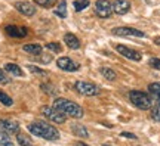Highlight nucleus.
<instances>
[{
  "label": "nucleus",
  "mask_w": 160,
  "mask_h": 146,
  "mask_svg": "<svg viewBox=\"0 0 160 146\" xmlns=\"http://www.w3.org/2000/svg\"><path fill=\"white\" fill-rule=\"evenodd\" d=\"M28 131L37 137H43L46 140H58L59 139V131L53 125L45 123V121H36L28 124Z\"/></svg>",
  "instance_id": "1"
},
{
  "label": "nucleus",
  "mask_w": 160,
  "mask_h": 146,
  "mask_svg": "<svg viewBox=\"0 0 160 146\" xmlns=\"http://www.w3.org/2000/svg\"><path fill=\"white\" fill-rule=\"evenodd\" d=\"M53 108L58 109L59 112H62L67 117H73V118H82L83 117V109L71 101L62 99V97H58L53 101Z\"/></svg>",
  "instance_id": "2"
},
{
  "label": "nucleus",
  "mask_w": 160,
  "mask_h": 146,
  "mask_svg": "<svg viewBox=\"0 0 160 146\" xmlns=\"http://www.w3.org/2000/svg\"><path fill=\"white\" fill-rule=\"evenodd\" d=\"M129 99L131 102L138 108V109H142V111H147L151 108V99L147 93L144 92H139V90H132L129 92Z\"/></svg>",
  "instance_id": "3"
},
{
  "label": "nucleus",
  "mask_w": 160,
  "mask_h": 146,
  "mask_svg": "<svg viewBox=\"0 0 160 146\" xmlns=\"http://www.w3.org/2000/svg\"><path fill=\"white\" fill-rule=\"evenodd\" d=\"M76 90L79 92L80 95L85 96H98L101 93V89L98 86L88 83V81H77L76 83Z\"/></svg>",
  "instance_id": "4"
},
{
  "label": "nucleus",
  "mask_w": 160,
  "mask_h": 146,
  "mask_svg": "<svg viewBox=\"0 0 160 146\" xmlns=\"http://www.w3.org/2000/svg\"><path fill=\"white\" fill-rule=\"evenodd\" d=\"M42 114L45 115L46 118H49L51 121L57 124H62L65 123V120H67V115H64L62 112H59L58 109H55L53 106H43L42 108Z\"/></svg>",
  "instance_id": "5"
},
{
  "label": "nucleus",
  "mask_w": 160,
  "mask_h": 146,
  "mask_svg": "<svg viewBox=\"0 0 160 146\" xmlns=\"http://www.w3.org/2000/svg\"><path fill=\"white\" fill-rule=\"evenodd\" d=\"M95 12L98 16L108 18L113 13V2L111 0H98L95 3Z\"/></svg>",
  "instance_id": "6"
},
{
  "label": "nucleus",
  "mask_w": 160,
  "mask_h": 146,
  "mask_svg": "<svg viewBox=\"0 0 160 146\" xmlns=\"http://www.w3.org/2000/svg\"><path fill=\"white\" fill-rule=\"evenodd\" d=\"M116 50L119 52L122 56L128 58V59H131V61H141V59H142L141 52L133 50L131 47H126L125 45H116Z\"/></svg>",
  "instance_id": "7"
},
{
  "label": "nucleus",
  "mask_w": 160,
  "mask_h": 146,
  "mask_svg": "<svg viewBox=\"0 0 160 146\" xmlns=\"http://www.w3.org/2000/svg\"><path fill=\"white\" fill-rule=\"evenodd\" d=\"M113 34L114 35H122V37H126V35H132V37H145V34L142 31H139L137 28H132V27H117V28L113 30Z\"/></svg>",
  "instance_id": "8"
},
{
  "label": "nucleus",
  "mask_w": 160,
  "mask_h": 146,
  "mask_svg": "<svg viewBox=\"0 0 160 146\" xmlns=\"http://www.w3.org/2000/svg\"><path fill=\"white\" fill-rule=\"evenodd\" d=\"M0 131L6 134H15L19 131V124L12 120H0Z\"/></svg>",
  "instance_id": "9"
},
{
  "label": "nucleus",
  "mask_w": 160,
  "mask_h": 146,
  "mask_svg": "<svg viewBox=\"0 0 160 146\" xmlns=\"http://www.w3.org/2000/svg\"><path fill=\"white\" fill-rule=\"evenodd\" d=\"M57 65L59 69L68 71V73H73V71H77V69H79V65H77L73 59H70V58H67V56L59 58L57 61Z\"/></svg>",
  "instance_id": "10"
},
{
  "label": "nucleus",
  "mask_w": 160,
  "mask_h": 146,
  "mask_svg": "<svg viewBox=\"0 0 160 146\" xmlns=\"http://www.w3.org/2000/svg\"><path fill=\"white\" fill-rule=\"evenodd\" d=\"M5 31L8 35L15 37V39H22V37H25L28 34L27 27H18V25H6Z\"/></svg>",
  "instance_id": "11"
},
{
  "label": "nucleus",
  "mask_w": 160,
  "mask_h": 146,
  "mask_svg": "<svg viewBox=\"0 0 160 146\" xmlns=\"http://www.w3.org/2000/svg\"><path fill=\"white\" fill-rule=\"evenodd\" d=\"M15 9L18 12H21L25 16H33L36 15V6L30 2H17L15 3Z\"/></svg>",
  "instance_id": "12"
},
{
  "label": "nucleus",
  "mask_w": 160,
  "mask_h": 146,
  "mask_svg": "<svg viewBox=\"0 0 160 146\" xmlns=\"http://www.w3.org/2000/svg\"><path fill=\"white\" fill-rule=\"evenodd\" d=\"M131 9V2L129 0H114L113 2V12L117 15H125Z\"/></svg>",
  "instance_id": "13"
},
{
  "label": "nucleus",
  "mask_w": 160,
  "mask_h": 146,
  "mask_svg": "<svg viewBox=\"0 0 160 146\" xmlns=\"http://www.w3.org/2000/svg\"><path fill=\"white\" fill-rule=\"evenodd\" d=\"M64 41H65V45L68 46L70 49H79L80 47V40L71 33H67L64 35Z\"/></svg>",
  "instance_id": "14"
},
{
  "label": "nucleus",
  "mask_w": 160,
  "mask_h": 146,
  "mask_svg": "<svg viewBox=\"0 0 160 146\" xmlns=\"http://www.w3.org/2000/svg\"><path fill=\"white\" fill-rule=\"evenodd\" d=\"M148 93L160 105V83H151V84L148 86Z\"/></svg>",
  "instance_id": "15"
},
{
  "label": "nucleus",
  "mask_w": 160,
  "mask_h": 146,
  "mask_svg": "<svg viewBox=\"0 0 160 146\" xmlns=\"http://www.w3.org/2000/svg\"><path fill=\"white\" fill-rule=\"evenodd\" d=\"M22 50L25 53H30V55H40L42 53V46L36 45V43H30V45H24L22 46Z\"/></svg>",
  "instance_id": "16"
},
{
  "label": "nucleus",
  "mask_w": 160,
  "mask_h": 146,
  "mask_svg": "<svg viewBox=\"0 0 160 146\" xmlns=\"http://www.w3.org/2000/svg\"><path fill=\"white\" fill-rule=\"evenodd\" d=\"M71 131L74 133L76 136H80V137H83V139H88L89 137V134H88V130L82 125V124L79 123H74L73 125H71Z\"/></svg>",
  "instance_id": "17"
},
{
  "label": "nucleus",
  "mask_w": 160,
  "mask_h": 146,
  "mask_svg": "<svg viewBox=\"0 0 160 146\" xmlns=\"http://www.w3.org/2000/svg\"><path fill=\"white\" fill-rule=\"evenodd\" d=\"M5 71L8 74H12V75H15V77H22V69L15 65V64H6L5 65Z\"/></svg>",
  "instance_id": "18"
},
{
  "label": "nucleus",
  "mask_w": 160,
  "mask_h": 146,
  "mask_svg": "<svg viewBox=\"0 0 160 146\" xmlns=\"http://www.w3.org/2000/svg\"><path fill=\"white\" fill-rule=\"evenodd\" d=\"M55 15L59 18H67V2H59L55 7Z\"/></svg>",
  "instance_id": "19"
},
{
  "label": "nucleus",
  "mask_w": 160,
  "mask_h": 146,
  "mask_svg": "<svg viewBox=\"0 0 160 146\" xmlns=\"http://www.w3.org/2000/svg\"><path fill=\"white\" fill-rule=\"evenodd\" d=\"M99 71H101V74H102V77H105V78L110 80V81L116 80V73H114V69H111V68H101Z\"/></svg>",
  "instance_id": "20"
},
{
  "label": "nucleus",
  "mask_w": 160,
  "mask_h": 146,
  "mask_svg": "<svg viewBox=\"0 0 160 146\" xmlns=\"http://www.w3.org/2000/svg\"><path fill=\"white\" fill-rule=\"evenodd\" d=\"M17 140H18V143H19L21 146L31 145V139H30L27 134H24V133H18V134H17Z\"/></svg>",
  "instance_id": "21"
},
{
  "label": "nucleus",
  "mask_w": 160,
  "mask_h": 146,
  "mask_svg": "<svg viewBox=\"0 0 160 146\" xmlns=\"http://www.w3.org/2000/svg\"><path fill=\"white\" fill-rule=\"evenodd\" d=\"M73 6H74V9L77 12L83 11V9H86L88 6H89V0H76L74 3H73Z\"/></svg>",
  "instance_id": "22"
},
{
  "label": "nucleus",
  "mask_w": 160,
  "mask_h": 146,
  "mask_svg": "<svg viewBox=\"0 0 160 146\" xmlns=\"http://www.w3.org/2000/svg\"><path fill=\"white\" fill-rule=\"evenodd\" d=\"M34 3H37L39 6L45 7V9H49V7H53L57 0H34Z\"/></svg>",
  "instance_id": "23"
},
{
  "label": "nucleus",
  "mask_w": 160,
  "mask_h": 146,
  "mask_svg": "<svg viewBox=\"0 0 160 146\" xmlns=\"http://www.w3.org/2000/svg\"><path fill=\"white\" fill-rule=\"evenodd\" d=\"M0 102H2L5 106H12V103H13L11 96H8L5 92H2V90H0Z\"/></svg>",
  "instance_id": "24"
},
{
  "label": "nucleus",
  "mask_w": 160,
  "mask_h": 146,
  "mask_svg": "<svg viewBox=\"0 0 160 146\" xmlns=\"http://www.w3.org/2000/svg\"><path fill=\"white\" fill-rule=\"evenodd\" d=\"M46 49L51 52H55V53H59V52L62 50V47H61L59 43H48V45H46Z\"/></svg>",
  "instance_id": "25"
},
{
  "label": "nucleus",
  "mask_w": 160,
  "mask_h": 146,
  "mask_svg": "<svg viewBox=\"0 0 160 146\" xmlns=\"http://www.w3.org/2000/svg\"><path fill=\"white\" fill-rule=\"evenodd\" d=\"M151 118H153L154 121H157V123H160V105L159 106H154L151 109Z\"/></svg>",
  "instance_id": "26"
},
{
  "label": "nucleus",
  "mask_w": 160,
  "mask_h": 146,
  "mask_svg": "<svg viewBox=\"0 0 160 146\" xmlns=\"http://www.w3.org/2000/svg\"><path fill=\"white\" fill-rule=\"evenodd\" d=\"M28 71L30 73H33V74H37V75H46V71H43V69H40V68L34 67V65H30L28 67Z\"/></svg>",
  "instance_id": "27"
},
{
  "label": "nucleus",
  "mask_w": 160,
  "mask_h": 146,
  "mask_svg": "<svg viewBox=\"0 0 160 146\" xmlns=\"http://www.w3.org/2000/svg\"><path fill=\"white\" fill-rule=\"evenodd\" d=\"M148 64H150V67H153L154 69H160V59L159 58H151L148 61Z\"/></svg>",
  "instance_id": "28"
},
{
  "label": "nucleus",
  "mask_w": 160,
  "mask_h": 146,
  "mask_svg": "<svg viewBox=\"0 0 160 146\" xmlns=\"http://www.w3.org/2000/svg\"><path fill=\"white\" fill-rule=\"evenodd\" d=\"M8 136H9V134H6V133H3V131H0V143H6V142H11Z\"/></svg>",
  "instance_id": "29"
},
{
  "label": "nucleus",
  "mask_w": 160,
  "mask_h": 146,
  "mask_svg": "<svg viewBox=\"0 0 160 146\" xmlns=\"http://www.w3.org/2000/svg\"><path fill=\"white\" fill-rule=\"evenodd\" d=\"M122 137H129V139H137V136L132 134V133H128V131H123L122 133Z\"/></svg>",
  "instance_id": "30"
},
{
  "label": "nucleus",
  "mask_w": 160,
  "mask_h": 146,
  "mask_svg": "<svg viewBox=\"0 0 160 146\" xmlns=\"http://www.w3.org/2000/svg\"><path fill=\"white\" fill-rule=\"evenodd\" d=\"M0 83H8L6 74H3V71H2V69H0Z\"/></svg>",
  "instance_id": "31"
},
{
  "label": "nucleus",
  "mask_w": 160,
  "mask_h": 146,
  "mask_svg": "<svg viewBox=\"0 0 160 146\" xmlns=\"http://www.w3.org/2000/svg\"><path fill=\"white\" fill-rule=\"evenodd\" d=\"M0 146H15L12 142H6V143H0Z\"/></svg>",
  "instance_id": "32"
},
{
  "label": "nucleus",
  "mask_w": 160,
  "mask_h": 146,
  "mask_svg": "<svg viewBox=\"0 0 160 146\" xmlns=\"http://www.w3.org/2000/svg\"><path fill=\"white\" fill-rule=\"evenodd\" d=\"M76 146H88V145H85V143H80V142H79V143H77Z\"/></svg>",
  "instance_id": "33"
},
{
  "label": "nucleus",
  "mask_w": 160,
  "mask_h": 146,
  "mask_svg": "<svg viewBox=\"0 0 160 146\" xmlns=\"http://www.w3.org/2000/svg\"><path fill=\"white\" fill-rule=\"evenodd\" d=\"M102 146H110V145H102Z\"/></svg>",
  "instance_id": "34"
},
{
  "label": "nucleus",
  "mask_w": 160,
  "mask_h": 146,
  "mask_svg": "<svg viewBox=\"0 0 160 146\" xmlns=\"http://www.w3.org/2000/svg\"><path fill=\"white\" fill-rule=\"evenodd\" d=\"M28 146H34V145H28Z\"/></svg>",
  "instance_id": "35"
}]
</instances>
